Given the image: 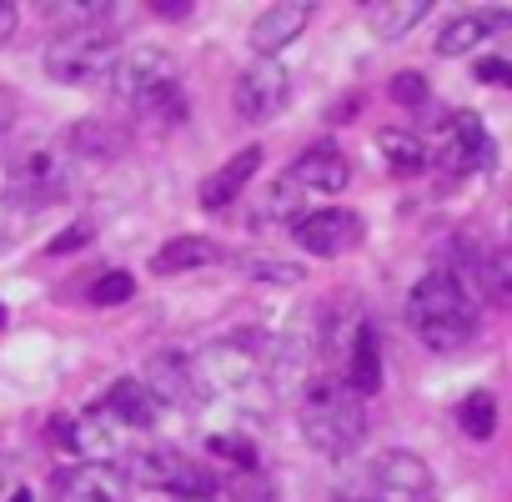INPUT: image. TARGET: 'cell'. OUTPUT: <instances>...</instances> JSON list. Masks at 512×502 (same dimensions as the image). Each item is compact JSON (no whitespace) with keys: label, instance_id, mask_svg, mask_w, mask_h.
Masks as SVG:
<instances>
[{"label":"cell","instance_id":"cell-27","mask_svg":"<svg viewBox=\"0 0 512 502\" xmlns=\"http://www.w3.org/2000/svg\"><path fill=\"white\" fill-rule=\"evenodd\" d=\"M131 292H136L131 272H106V277L91 282L86 302H91V307H121V302H131Z\"/></svg>","mask_w":512,"mask_h":502},{"label":"cell","instance_id":"cell-21","mask_svg":"<svg viewBox=\"0 0 512 502\" xmlns=\"http://www.w3.org/2000/svg\"><path fill=\"white\" fill-rule=\"evenodd\" d=\"M422 16H427V0H372V6H367V31H372L377 41H397V36H407Z\"/></svg>","mask_w":512,"mask_h":502},{"label":"cell","instance_id":"cell-34","mask_svg":"<svg viewBox=\"0 0 512 502\" xmlns=\"http://www.w3.org/2000/svg\"><path fill=\"white\" fill-rule=\"evenodd\" d=\"M91 231H96V226H91V221H76V226H71V231H61V236H56V241H51V251H76V246H81V241H86V236H91Z\"/></svg>","mask_w":512,"mask_h":502},{"label":"cell","instance_id":"cell-22","mask_svg":"<svg viewBox=\"0 0 512 502\" xmlns=\"http://www.w3.org/2000/svg\"><path fill=\"white\" fill-rule=\"evenodd\" d=\"M297 216H307V196L282 176L262 191V201H256V211H251V226H292Z\"/></svg>","mask_w":512,"mask_h":502},{"label":"cell","instance_id":"cell-35","mask_svg":"<svg viewBox=\"0 0 512 502\" xmlns=\"http://www.w3.org/2000/svg\"><path fill=\"white\" fill-rule=\"evenodd\" d=\"M6 487H11V462L0 457V497H6Z\"/></svg>","mask_w":512,"mask_h":502},{"label":"cell","instance_id":"cell-2","mask_svg":"<svg viewBox=\"0 0 512 502\" xmlns=\"http://www.w3.org/2000/svg\"><path fill=\"white\" fill-rule=\"evenodd\" d=\"M407 327L422 347L432 352H457L477 337V297L462 292L442 267L427 272L412 292H407Z\"/></svg>","mask_w":512,"mask_h":502},{"label":"cell","instance_id":"cell-20","mask_svg":"<svg viewBox=\"0 0 512 502\" xmlns=\"http://www.w3.org/2000/svg\"><path fill=\"white\" fill-rule=\"evenodd\" d=\"M216 262H221V246L211 236H176L151 257V272L176 277V272H196V267H216Z\"/></svg>","mask_w":512,"mask_h":502},{"label":"cell","instance_id":"cell-16","mask_svg":"<svg viewBox=\"0 0 512 502\" xmlns=\"http://www.w3.org/2000/svg\"><path fill=\"white\" fill-rule=\"evenodd\" d=\"M512 26V16L507 11H472V16H452L442 31H437V56H467L472 46H482L487 36H497V31H507Z\"/></svg>","mask_w":512,"mask_h":502},{"label":"cell","instance_id":"cell-26","mask_svg":"<svg viewBox=\"0 0 512 502\" xmlns=\"http://www.w3.org/2000/svg\"><path fill=\"white\" fill-rule=\"evenodd\" d=\"M457 422H462V432H467V437L487 442V437L497 432V402H492V392H472V397H462Z\"/></svg>","mask_w":512,"mask_h":502},{"label":"cell","instance_id":"cell-38","mask_svg":"<svg viewBox=\"0 0 512 502\" xmlns=\"http://www.w3.org/2000/svg\"><path fill=\"white\" fill-rule=\"evenodd\" d=\"M211 502H216V497H211Z\"/></svg>","mask_w":512,"mask_h":502},{"label":"cell","instance_id":"cell-32","mask_svg":"<svg viewBox=\"0 0 512 502\" xmlns=\"http://www.w3.org/2000/svg\"><path fill=\"white\" fill-rule=\"evenodd\" d=\"M196 6L191 0H151V16H161V21H186Z\"/></svg>","mask_w":512,"mask_h":502},{"label":"cell","instance_id":"cell-7","mask_svg":"<svg viewBox=\"0 0 512 502\" xmlns=\"http://www.w3.org/2000/svg\"><path fill=\"white\" fill-rule=\"evenodd\" d=\"M6 181H11V196H16V201L41 206V201H51V196L66 191V181H71V156H66L61 141H36V146H26V151L11 161Z\"/></svg>","mask_w":512,"mask_h":502},{"label":"cell","instance_id":"cell-17","mask_svg":"<svg viewBox=\"0 0 512 502\" xmlns=\"http://www.w3.org/2000/svg\"><path fill=\"white\" fill-rule=\"evenodd\" d=\"M146 392L166 407V402H191L196 397V377H191V357L186 352H156L146 357Z\"/></svg>","mask_w":512,"mask_h":502},{"label":"cell","instance_id":"cell-14","mask_svg":"<svg viewBox=\"0 0 512 502\" xmlns=\"http://www.w3.org/2000/svg\"><path fill=\"white\" fill-rule=\"evenodd\" d=\"M287 181H292L302 196H337V191H347V181H352V161H347L337 146L317 141V146H307V151L292 161Z\"/></svg>","mask_w":512,"mask_h":502},{"label":"cell","instance_id":"cell-10","mask_svg":"<svg viewBox=\"0 0 512 502\" xmlns=\"http://www.w3.org/2000/svg\"><path fill=\"white\" fill-rule=\"evenodd\" d=\"M432 467L417 452H382L367 472V497L372 502H432Z\"/></svg>","mask_w":512,"mask_h":502},{"label":"cell","instance_id":"cell-8","mask_svg":"<svg viewBox=\"0 0 512 502\" xmlns=\"http://www.w3.org/2000/svg\"><path fill=\"white\" fill-rule=\"evenodd\" d=\"M492 141L482 131V116L472 111H452L447 126H437V141H432V161L452 176H472V171H487L492 166Z\"/></svg>","mask_w":512,"mask_h":502},{"label":"cell","instance_id":"cell-31","mask_svg":"<svg viewBox=\"0 0 512 502\" xmlns=\"http://www.w3.org/2000/svg\"><path fill=\"white\" fill-rule=\"evenodd\" d=\"M472 71H477V81H487V86H507V81H512V66H507L502 56H477Z\"/></svg>","mask_w":512,"mask_h":502},{"label":"cell","instance_id":"cell-15","mask_svg":"<svg viewBox=\"0 0 512 502\" xmlns=\"http://www.w3.org/2000/svg\"><path fill=\"white\" fill-rule=\"evenodd\" d=\"M312 26V6L307 0H287V6H272L251 21V51L256 61H277V51H287L302 31Z\"/></svg>","mask_w":512,"mask_h":502},{"label":"cell","instance_id":"cell-36","mask_svg":"<svg viewBox=\"0 0 512 502\" xmlns=\"http://www.w3.org/2000/svg\"><path fill=\"white\" fill-rule=\"evenodd\" d=\"M11 502H31V492H16V497H11Z\"/></svg>","mask_w":512,"mask_h":502},{"label":"cell","instance_id":"cell-30","mask_svg":"<svg viewBox=\"0 0 512 502\" xmlns=\"http://www.w3.org/2000/svg\"><path fill=\"white\" fill-rule=\"evenodd\" d=\"M246 272H251L256 282H287V287L302 282V267H292V262H251Z\"/></svg>","mask_w":512,"mask_h":502},{"label":"cell","instance_id":"cell-37","mask_svg":"<svg viewBox=\"0 0 512 502\" xmlns=\"http://www.w3.org/2000/svg\"><path fill=\"white\" fill-rule=\"evenodd\" d=\"M337 502H352V497H337Z\"/></svg>","mask_w":512,"mask_h":502},{"label":"cell","instance_id":"cell-4","mask_svg":"<svg viewBox=\"0 0 512 502\" xmlns=\"http://www.w3.org/2000/svg\"><path fill=\"white\" fill-rule=\"evenodd\" d=\"M267 362H272V347L262 332H236V337L206 342L191 357V377H196V392H241L267 372Z\"/></svg>","mask_w":512,"mask_h":502},{"label":"cell","instance_id":"cell-18","mask_svg":"<svg viewBox=\"0 0 512 502\" xmlns=\"http://www.w3.org/2000/svg\"><path fill=\"white\" fill-rule=\"evenodd\" d=\"M256 166H262V146H246V151H236L216 176H206L201 181V206L206 211H226L236 196H241V186L256 176Z\"/></svg>","mask_w":512,"mask_h":502},{"label":"cell","instance_id":"cell-1","mask_svg":"<svg viewBox=\"0 0 512 502\" xmlns=\"http://www.w3.org/2000/svg\"><path fill=\"white\" fill-rule=\"evenodd\" d=\"M111 96L121 106H131L136 116H151V121H166V126H181L186 121V96H181V66L176 56L156 51V46H136V51H121L111 76H106Z\"/></svg>","mask_w":512,"mask_h":502},{"label":"cell","instance_id":"cell-9","mask_svg":"<svg viewBox=\"0 0 512 502\" xmlns=\"http://www.w3.org/2000/svg\"><path fill=\"white\" fill-rule=\"evenodd\" d=\"M287 101H292V76L282 61H251L231 86V106L241 121H272L287 111Z\"/></svg>","mask_w":512,"mask_h":502},{"label":"cell","instance_id":"cell-13","mask_svg":"<svg viewBox=\"0 0 512 502\" xmlns=\"http://www.w3.org/2000/svg\"><path fill=\"white\" fill-rule=\"evenodd\" d=\"M131 482L121 462H76L51 477V502H126Z\"/></svg>","mask_w":512,"mask_h":502},{"label":"cell","instance_id":"cell-19","mask_svg":"<svg viewBox=\"0 0 512 502\" xmlns=\"http://www.w3.org/2000/svg\"><path fill=\"white\" fill-rule=\"evenodd\" d=\"M106 417L116 422V427H156V417H161V402L146 392V382L141 377H121L111 392H106Z\"/></svg>","mask_w":512,"mask_h":502},{"label":"cell","instance_id":"cell-29","mask_svg":"<svg viewBox=\"0 0 512 502\" xmlns=\"http://www.w3.org/2000/svg\"><path fill=\"white\" fill-rule=\"evenodd\" d=\"M392 101L422 106V101H427V81H422L417 71H397V76H392Z\"/></svg>","mask_w":512,"mask_h":502},{"label":"cell","instance_id":"cell-11","mask_svg":"<svg viewBox=\"0 0 512 502\" xmlns=\"http://www.w3.org/2000/svg\"><path fill=\"white\" fill-rule=\"evenodd\" d=\"M51 437H56L61 452H71L81 462H116V447H121V427L106 417V407H86L76 417H56Z\"/></svg>","mask_w":512,"mask_h":502},{"label":"cell","instance_id":"cell-33","mask_svg":"<svg viewBox=\"0 0 512 502\" xmlns=\"http://www.w3.org/2000/svg\"><path fill=\"white\" fill-rule=\"evenodd\" d=\"M21 31V11L16 0H0V46H11V36Z\"/></svg>","mask_w":512,"mask_h":502},{"label":"cell","instance_id":"cell-24","mask_svg":"<svg viewBox=\"0 0 512 502\" xmlns=\"http://www.w3.org/2000/svg\"><path fill=\"white\" fill-rule=\"evenodd\" d=\"M61 146H66V156H71V161H76V156L101 161V156H116V151H121V136H116L106 121H76V126H71V136H66Z\"/></svg>","mask_w":512,"mask_h":502},{"label":"cell","instance_id":"cell-25","mask_svg":"<svg viewBox=\"0 0 512 502\" xmlns=\"http://www.w3.org/2000/svg\"><path fill=\"white\" fill-rule=\"evenodd\" d=\"M46 16L61 31H86V26H111V0H51Z\"/></svg>","mask_w":512,"mask_h":502},{"label":"cell","instance_id":"cell-28","mask_svg":"<svg viewBox=\"0 0 512 502\" xmlns=\"http://www.w3.org/2000/svg\"><path fill=\"white\" fill-rule=\"evenodd\" d=\"M206 447H211L216 457H226V462H236V467H246V472L256 467V452H251V447H246L241 437H231V432H211V437H206Z\"/></svg>","mask_w":512,"mask_h":502},{"label":"cell","instance_id":"cell-5","mask_svg":"<svg viewBox=\"0 0 512 502\" xmlns=\"http://www.w3.org/2000/svg\"><path fill=\"white\" fill-rule=\"evenodd\" d=\"M121 46L111 26H86V31H56L46 46V76L56 86H106Z\"/></svg>","mask_w":512,"mask_h":502},{"label":"cell","instance_id":"cell-23","mask_svg":"<svg viewBox=\"0 0 512 502\" xmlns=\"http://www.w3.org/2000/svg\"><path fill=\"white\" fill-rule=\"evenodd\" d=\"M377 151H382V161H387L397 176H417V171L427 166V141H422L417 131H402V126H387V131L377 136Z\"/></svg>","mask_w":512,"mask_h":502},{"label":"cell","instance_id":"cell-3","mask_svg":"<svg viewBox=\"0 0 512 502\" xmlns=\"http://www.w3.org/2000/svg\"><path fill=\"white\" fill-rule=\"evenodd\" d=\"M302 437L322 457H347L367 437V407L342 377H317L302 397Z\"/></svg>","mask_w":512,"mask_h":502},{"label":"cell","instance_id":"cell-6","mask_svg":"<svg viewBox=\"0 0 512 502\" xmlns=\"http://www.w3.org/2000/svg\"><path fill=\"white\" fill-rule=\"evenodd\" d=\"M121 472H126V482H136V487H156V492H171V497H181V502H211V497L221 492L216 472H211L206 462L176 452V447H141Z\"/></svg>","mask_w":512,"mask_h":502},{"label":"cell","instance_id":"cell-12","mask_svg":"<svg viewBox=\"0 0 512 502\" xmlns=\"http://www.w3.org/2000/svg\"><path fill=\"white\" fill-rule=\"evenodd\" d=\"M292 236L307 257H342L362 241V216L357 211H342V206H322V211H307L292 221Z\"/></svg>","mask_w":512,"mask_h":502}]
</instances>
